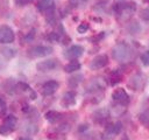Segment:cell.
I'll return each instance as SVG.
<instances>
[{
	"label": "cell",
	"mask_w": 149,
	"mask_h": 140,
	"mask_svg": "<svg viewBox=\"0 0 149 140\" xmlns=\"http://www.w3.org/2000/svg\"><path fill=\"white\" fill-rule=\"evenodd\" d=\"M105 89V82L101 78H94L87 84V92L90 93H97L99 91H102Z\"/></svg>",
	"instance_id": "obj_13"
},
{
	"label": "cell",
	"mask_w": 149,
	"mask_h": 140,
	"mask_svg": "<svg viewBox=\"0 0 149 140\" xmlns=\"http://www.w3.org/2000/svg\"><path fill=\"white\" fill-rule=\"evenodd\" d=\"M107 80L111 85H115V84H118L122 80V74L119 70H113V71L109 72Z\"/></svg>",
	"instance_id": "obj_17"
},
{
	"label": "cell",
	"mask_w": 149,
	"mask_h": 140,
	"mask_svg": "<svg viewBox=\"0 0 149 140\" xmlns=\"http://www.w3.org/2000/svg\"><path fill=\"white\" fill-rule=\"evenodd\" d=\"M15 40V34L13 29L7 24L0 26V43L1 44H8L12 43Z\"/></svg>",
	"instance_id": "obj_6"
},
{
	"label": "cell",
	"mask_w": 149,
	"mask_h": 140,
	"mask_svg": "<svg viewBox=\"0 0 149 140\" xmlns=\"http://www.w3.org/2000/svg\"><path fill=\"white\" fill-rule=\"evenodd\" d=\"M1 55L6 58V60H10L16 55V49L12 48V47H2L0 50Z\"/></svg>",
	"instance_id": "obj_20"
},
{
	"label": "cell",
	"mask_w": 149,
	"mask_h": 140,
	"mask_svg": "<svg viewBox=\"0 0 149 140\" xmlns=\"http://www.w3.org/2000/svg\"><path fill=\"white\" fill-rule=\"evenodd\" d=\"M144 84V78L141 74H135L130 77L129 82H128V86L133 90H140Z\"/></svg>",
	"instance_id": "obj_14"
},
{
	"label": "cell",
	"mask_w": 149,
	"mask_h": 140,
	"mask_svg": "<svg viewBox=\"0 0 149 140\" xmlns=\"http://www.w3.org/2000/svg\"><path fill=\"white\" fill-rule=\"evenodd\" d=\"M139 120H140V123H141L146 128L149 130V108H147V110L143 111L141 114H139Z\"/></svg>",
	"instance_id": "obj_21"
},
{
	"label": "cell",
	"mask_w": 149,
	"mask_h": 140,
	"mask_svg": "<svg viewBox=\"0 0 149 140\" xmlns=\"http://www.w3.org/2000/svg\"><path fill=\"white\" fill-rule=\"evenodd\" d=\"M143 1H144L146 4H149V0H143Z\"/></svg>",
	"instance_id": "obj_33"
},
{
	"label": "cell",
	"mask_w": 149,
	"mask_h": 140,
	"mask_svg": "<svg viewBox=\"0 0 149 140\" xmlns=\"http://www.w3.org/2000/svg\"><path fill=\"white\" fill-rule=\"evenodd\" d=\"M59 64V61L56 58H48L44 61H41L36 64V69L41 72H48L51 70H55Z\"/></svg>",
	"instance_id": "obj_8"
},
{
	"label": "cell",
	"mask_w": 149,
	"mask_h": 140,
	"mask_svg": "<svg viewBox=\"0 0 149 140\" xmlns=\"http://www.w3.org/2000/svg\"><path fill=\"white\" fill-rule=\"evenodd\" d=\"M121 130H122V125H121V123H109V124L106 125L105 131H104V135H102V136H104L105 139L109 140V139L116 136V135L121 132Z\"/></svg>",
	"instance_id": "obj_9"
},
{
	"label": "cell",
	"mask_w": 149,
	"mask_h": 140,
	"mask_svg": "<svg viewBox=\"0 0 149 140\" xmlns=\"http://www.w3.org/2000/svg\"><path fill=\"white\" fill-rule=\"evenodd\" d=\"M136 9V4L133 1L129 2H118L114 6V12L119 18H129Z\"/></svg>",
	"instance_id": "obj_3"
},
{
	"label": "cell",
	"mask_w": 149,
	"mask_h": 140,
	"mask_svg": "<svg viewBox=\"0 0 149 140\" xmlns=\"http://www.w3.org/2000/svg\"><path fill=\"white\" fill-rule=\"evenodd\" d=\"M122 140H128V138H127V136H123V139H122Z\"/></svg>",
	"instance_id": "obj_32"
},
{
	"label": "cell",
	"mask_w": 149,
	"mask_h": 140,
	"mask_svg": "<svg viewBox=\"0 0 149 140\" xmlns=\"http://www.w3.org/2000/svg\"><path fill=\"white\" fill-rule=\"evenodd\" d=\"M76 104V92L74 91H68L63 94L61 99V105L63 107H71Z\"/></svg>",
	"instance_id": "obj_15"
},
{
	"label": "cell",
	"mask_w": 149,
	"mask_h": 140,
	"mask_svg": "<svg viewBox=\"0 0 149 140\" xmlns=\"http://www.w3.org/2000/svg\"><path fill=\"white\" fill-rule=\"evenodd\" d=\"M140 15H141V18L143 19V20H149V9H142L141 10V13H140Z\"/></svg>",
	"instance_id": "obj_29"
},
{
	"label": "cell",
	"mask_w": 149,
	"mask_h": 140,
	"mask_svg": "<svg viewBox=\"0 0 149 140\" xmlns=\"http://www.w3.org/2000/svg\"><path fill=\"white\" fill-rule=\"evenodd\" d=\"M84 54V48L79 44H74V46H71L69 47L65 51H64V56L69 60H77L78 57H80L81 55Z\"/></svg>",
	"instance_id": "obj_11"
},
{
	"label": "cell",
	"mask_w": 149,
	"mask_h": 140,
	"mask_svg": "<svg viewBox=\"0 0 149 140\" xmlns=\"http://www.w3.org/2000/svg\"><path fill=\"white\" fill-rule=\"evenodd\" d=\"M48 40L49 41H52V42H58L61 40V35L56 32H52L50 34H48Z\"/></svg>",
	"instance_id": "obj_26"
},
{
	"label": "cell",
	"mask_w": 149,
	"mask_h": 140,
	"mask_svg": "<svg viewBox=\"0 0 149 140\" xmlns=\"http://www.w3.org/2000/svg\"><path fill=\"white\" fill-rule=\"evenodd\" d=\"M17 125V118L13 114H9L5 118L2 125L0 126V134L1 135H8L12 132H14L15 127Z\"/></svg>",
	"instance_id": "obj_5"
},
{
	"label": "cell",
	"mask_w": 149,
	"mask_h": 140,
	"mask_svg": "<svg viewBox=\"0 0 149 140\" xmlns=\"http://www.w3.org/2000/svg\"><path fill=\"white\" fill-rule=\"evenodd\" d=\"M90 0H69L70 5L74 8H80V7H84Z\"/></svg>",
	"instance_id": "obj_23"
},
{
	"label": "cell",
	"mask_w": 149,
	"mask_h": 140,
	"mask_svg": "<svg viewBox=\"0 0 149 140\" xmlns=\"http://www.w3.org/2000/svg\"><path fill=\"white\" fill-rule=\"evenodd\" d=\"M37 9L45 15L48 22H55V0H38Z\"/></svg>",
	"instance_id": "obj_2"
},
{
	"label": "cell",
	"mask_w": 149,
	"mask_h": 140,
	"mask_svg": "<svg viewBox=\"0 0 149 140\" xmlns=\"http://www.w3.org/2000/svg\"><path fill=\"white\" fill-rule=\"evenodd\" d=\"M107 64H108V56L106 54H100L91 60L88 66L91 70H99V69L106 66Z\"/></svg>",
	"instance_id": "obj_10"
},
{
	"label": "cell",
	"mask_w": 149,
	"mask_h": 140,
	"mask_svg": "<svg viewBox=\"0 0 149 140\" xmlns=\"http://www.w3.org/2000/svg\"><path fill=\"white\" fill-rule=\"evenodd\" d=\"M112 99H113V102L115 103V104H118V105H127L128 103H129V96H128V93L126 92V90L125 89H122V88H118V89H115L114 91H113V93H112Z\"/></svg>",
	"instance_id": "obj_7"
},
{
	"label": "cell",
	"mask_w": 149,
	"mask_h": 140,
	"mask_svg": "<svg viewBox=\"0 0 149 140\" xmlns=\"http://www.w3.org/2000/svg\"><path fill=\"white\" fill-rule=\"evenodd\" d=\"M132 47L126 42H119L112 49V56L118 62H127L132 58Z\"/></svg>",
	"instance_id": "obj_1"
},
{
	"label": "cell",
	"mask_w": 149,
	"mask_h": 140,
	"mask_svg": "<svg viewBox=\"0 0 149 140\" xmlns=\"http://www.w3.org/2000/svg\"><path fill=\"white\" fill-rule=\"evenodd\" d=\"M19 140H31L30 138H20Z\"/></svg>",
	"instance_id": "obj_31"
},
{
	"label": "cell",
	"mask_w": 149,
	"mask_h": 140,
	"mask_svg": "<svg viewBox=\"0 0 149 140\" xmlns=\"http://www.w3.org/2000/svg\"><path fill=\"white\" fill-rule=\"evenodd\" d=\"M81 79H83V76H81V75H73V76H71V77L69 78L68 84H69L70 88H76V86H78V84L81 82Z\"/></svg>",
	"instance_id": "obj_22"
},
{
	"label": "cell",
	"mask_w": 149,
	"mask_h": 140,
	"mask_svg": "<svg viewBox=\"0 0 149 140\" xmlns=\"http://www.w3.org/2000/svg\"><path fill=\"white\" fill-rule=\"evenodd\" d=\"M59 88V84L57 80H47L45 83H43V85L41 86V93L43 96H51L54 94Z\"/></svg>",
	"instance_id": "obj_12"
},
{
	"label": "cell",
	"mask_w": 149,
	"mask_h": 140,
	"mask_svg": "<svg viewBox=\"0 0 149 140\" xmlns=\"http://www.w3.org/2000/svg\"><path fill=\"white\" fill-rule=\"evenodd\" d=\"M88 29H90V24H88L87 22H81V23H79V26L77 27V32H78L79 34H85Z\"/></svg>",
	"instance_id": "obj_25"
},
{
	"label": "cell",
	"mask_w": 149,
	"mask_h": 140,
	"mask_svg": "<svg viewBox=\"0 0 149 140\" xmlns=\"http://www.w3.org/2000/svg\"><path fill=\"white\" fill-rule=\"evenodd\" d=\"M7 112V105L5 103V100L2 98H0V117L5 116Z\"/></svg>",
	"instance_id": "obj_28"
},
{
	"label": "cell",
	"mask_w": 149,
	"mask_h": 140,
	"mask_svg": "<svg viewBox=\"0 0 149 140\" xmlns=\"http://www.w3.org/2000/svg\"><path fill=\"white\" fill-rule=\"evenodd\" d=\"M141 62H142V64L146 65V66L149 65V50L144 51V52L141 55Z\"/></svg>",
	"instance_id": "obj_27"
},
{
	"label": "cell",
	"mask_w": 149,
	"mask_h": 140,
	"mask_svg": "<svg viewBox=\"0 0 149 140\" xmlns=\"http://www.w3.org/2000/svg\"><path fill=\"white\" fill-rule=\"evenodd\" d=\"M44 118H45L47 121H49V123H51V124H55V123L61 121V119L63 118V116H62V113H59V112H57V111L50 110V111L45 112Z\"/></svg>",
	"instance_id": "obj_16"
},
{
	"label": "cell",
	"mask_w": 149,
	"mask_h": 140,
	"mask_svg": "<svg viewBox=\"0 0 149 140\" xmlns=\"http://www.w3.org/2000/svg\"><path fill=\"white\" fill-rule=\"evenodd\" d=\"M54 51L52 47L50 46H44V44H38L34 46L30 49L27 50V55L30 58H36V57H43V56H49Z\"/></svg>",
	"instance_id": "obj_4"
},
{
	"label": "cell",
	"mask_w": 149,
	"mask_h": 140,
	"mask_svg": "<svg viewBox=\"0 0 149 140\" xmlns=\"http://www.w3.org/2000/svg\"><path fill=\"white\" fill-rule=\"evenodd\" d=\"M30 2H33V0H15V4L17 6H26Z\"/></svg>",
	"instance_id": "obj_30"
},
{
	"label": "cell",
	"mask_w": 149,
	"mask_h": 140,
	"mask_svg": "<svg viewBox=\"0 0 149 140\" xmlns=\"http://www.w3.org/2000/svg\"><path fill=\"white\" fill-rule=\"evenodd\" d=\"M37 126L34 125V124H28L27 126L23 127V131L27 133V134H36L37 133Z\"/></svg>",
	"instance_id": "obj_24"
},
{
	"label": "cell",
	"mask_w": 149,
	"mask_h": 140,
	"mask_svg": "<svg viewBox=\"0 0 149 140\" xmlns=\"http://www.w3.org/2000/svg\"><path fill=\"white\" fill-rule=\"evenodd\" d=\"M97 121H101V120H106L109 117V112L107 108H100L98 111H95L92 116Z\"/></svg>",
	"instance_id": "obj_19"
},
{
	"label": "cell",
	"mask_w": 149,
	"mask_h": 140,
	"mask_svg": "<svg viewBox=\"0 0 149 140\" xmlns=\"http://www.w3.org/2000/svg\"><path fill=\"white\" fill-rule=\"evenodd\" d=\"M80 63L77 61V60H72V61H70L65 66H64V70L66 71V72H69V74H72V72H76V71H78L79 69H80Z\"/></svg>",
	"instance_id": "obj_18"
}]
</instances>
